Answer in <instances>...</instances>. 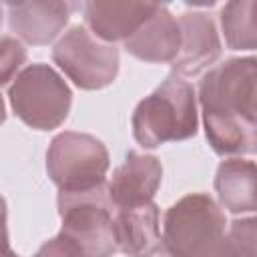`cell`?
<instances>
[{
  "label": "cell",
  "mask_w": 257,
  "mask_h": 257,
  "mask_svg": "<svg viewBox=\"0 0 257 257\" xmlns=\"http://www.w3.org/2000/svg\"><path fill=\"white\" fill-rule=\"evenodd\" d=\"M207 139L217 155H249L255 151L257 62L231 58L211 68L199 88Z\"/></svg>",
  "instance_id": "cell-1"
},
{
  "label": "cell",
  "mask_w": 257,
  "mask_h": 257,
  "mask_svg": "<svg viewBox=\"0 0 257 257\" xmlns=\"http://www.w3.org/2000/svg\"><path fill=\"white\" fill-rule=\"evenodd\" d=\"M197 133V102L193 86L171 74L153 94L143 98L133 114V135L143 147L183 141Z\"/></svg>",
  "instance_id": "cell-2"
},
{
  "label": "cell",
  "mask_w": 257,
  "mask_h": 257,
  "mask_svg": "<svg viewBox=\"0 0 257 257\" xmlns=\"http://www.w3.org/2000/svg\"><path fill=\"white\" fill-rule=\"evenodd\" d=\"M225 215L205 193L179 199L165 215L163 245L173 257H213L225 237Z\"/></svg>",
  "instance_id": "cell-3"
},
{
  "label": "cell",
  "mask_w": 257,
  "mask_h": 257,
  "mask_svg": "<svg viewBox=\"0 0 257 257\" xmlns=\"http://www.w3.org/2000/svg\"><path fill=\"white\" fill-rule=\"evenodd\" d=\"M112 205L106 185L58 193L62 235L76 243L82 257H110L116 251Z\"/></svg>",
  "instance_id": "cell-4"
},
{
  "label": "cell",
  "mask_w": 257,
  "mask_h": 257,
  "mask_svg": "<svg viewBox=\"0 0 257 257\" xmlns=\"http://www.w3.org/2000/svg\"><path fill=\"white\" fill-rule=\"evenodd\" d=\"M70 88L48 64L26 66L10 86L14 112L32 128H56L68 114Z\"/></svg>",
  "instance_id": "cell-5"
},
{
  "label": "cell",
  "mask_w": 257,
  "mask_h": 257,
  "mask_svg": "<svg viewBox=\"0 0 257 257\" xmlns=\"http://www.w3.org/2000/svg\"><path fill=\"white\" fill-rule=\"evenodd\" d=\"M46 169L60 191L90 189L104 183L108 153L96 137L66 131L52 139Z\"/></svg>",
  "instance_id": "cell-6"
},
{
  "label": "cell",
  "mask_w": 257,
  "mask_h": 257,
  "mask_svg": "<svg viewBox=\"0 0 257 257\" xmlns=\"http://www.w3.org/2000/svg\"><path fill=\"white\" fill-rule=\"evenodd\" d=\"M52 58L76 86L86 90L108 86L118 72V50L80 24L54 44Z\"/></svg>",
  "instance_id": "cell-7"
},
{
  "label": "cell",
  "mask_w": 257,
  "mask_h": 257,
  "mask_svg": "<svg viewBox=\"0 0 257 257\" xmlns=\"http://www.w3.org/2000/svg\"><path fill=\"white\" fill-rule=\"evenodd\" d=\"M163 179V167L155 157L128 153L120 167L112 173L106 193L116 209L151 203Z\"/></svg>",
  "instance_id": "cell-8"
},
{
  "label": "cell",
  "mask_w": 257,
  "mask_h": 257,
  "mask_svg": "<svg viewBox=\"0 0 257 257\" xmlns=\"http://www.w3.org/2000/svg\"><path fill=\"white\" fill-rule=\"evenodd\" d=\"M177 22L181 44L175 60L171 62L173 70L185 76L199 74L213 64L221 52L215 22L203 12H187Z\"/></svg>",
  "instance_id": "cell-9"
},
{
  "label": "cell",
  "mask_w": 257,
  "mask_h": 257,
  "mask_svg": "<svg viewBox=\"0 0 257 257\" xmlns=\"http://www.w3.org/2000/svg\"><path fill=\"white\" fill-rule=\"evenodd\" d=\"M112 227L116 249L128 257H153L163 245L159 229V209L153 201L116 209Z\"/></svg>",
  "instance_id": "cell-10"
},
{
  "label": "cell",
  "mask_w": 257,
  "mask_h": 257,
  "mask_svg": "<svg viewBox=\"0 0 257 257\" xmlns=\"http://www.w3.org/2000/svg\"><path fill=\"white\" fill-rule=\"evenodd\" d=\"M151 2H88L84 18L90 32L102 42L131 38L157 10Z\"/></svg>",
  "instance_id": "cell-11"
},
{
  "label": "cell",
  "mask_w": 257,
  "mask_h": 257,
  "mask_svg": "<svg viewBox=\"0 0 257 257\" xmlns=\"http://www.w3.org/2000/svg\"><path fill=\"white\" fill-rule=\"evenodd\" d=\"M10 28L30 44H48L68 22L72 4L68 2H10Z\"/></svg>",
  "instance_id": "cell-12"
},
{
  "label": "cell",
  "mask_w": 257,
  "mask_h": 257,
  "mask_svg": "<svg viewBox=\"0 0 257 257\" xmlns=\"http://www.w3.org/2000/svg\"><path fill=\"white\" fill-rule=\"evenodd\" d=\"M181 44L179 22L165 8L157 6L153 16L131 36L124 40V48L147 62H173Z\"/></svg>",
  "instance_id": "cell-13"
},
{
  "label": "cell",
  "mask_w": 257,
  "mask_h": 257,
  "mask_svg": "<svg viewBox=\"0 0 257 257\" xmlns=\"http://www.w3.org/2000/svg\"><path fill=\"white\" fill-rule=\"evenodd\" d=\"M221 205L231 213H253L257 207V169L253 161L229 159L221 163L215 177Z\"/></svg>",
  "instance_id": "cell-14"
},
{
  "label": "cell",
  "mask_w": 257,
  "mask_h": 257,
  "mask_svg": "<svg viewBox=\"0 0 257 257\" xmlns=\"http://www.w3.org/2000/svg\"><path fill=\"white\" fill-rule=\"evenodd\" d=\"M225 40L233 50H253L257 44V2L233 0L221 12Z\"/></svg>",
  "instance_id": "cell-15"
},
{
  "label": "cell",
  "mask_w": 257,
  "mask_h": 257,
  "mask_svg": "<svg viewBox=\"0 0 257 257\" xmlns=\"http://www.w3.org/2000/svg\"><path fill=\"white\" fill-rule=\"evenodd\" d=\"M255 219H241L231 223L213 257H255Z\"/></svg>",
  "instance_id": "cell-16"
},
{
  "label": "cell",
  "mask_w": 257,
  "mask_h": 257,
  "mask_svg": "<svg viewBox=\"0 0 257 257\" xmlns=\"http://www.w3.org/2000/svg\"><path fill=\"white\" fill-rule=\"evenodd\" d=\"M26 60V48L12 36L0 38V86L10 82Z\"/></svg>",
  "instance_id": "cell-17"
},
{
  "label": "cell",
  "mask_w": 257,
  "mask_h": 257,
  "mask_svg": "<svg viewBox=\"0 0 257 257\" xmlns=\"http://www.w3.org/2000/svg\"><path fill=\"white\" fill-rule=\"evenodd\" d=\"M34 257H82L80 249L76 247L74 241H70L66 235H56L54 239L46 241Z\"/></svg>",
  "instance_id": "cell-18"
},
{
  "label": "cell",
  "mask_w": 257,
  "mask_h": 257,
  "mask_svg": "<svg viewBox=\"0 0 257 257\" xmlns=\"http://www.w3.org/2000/svg\"><path fill=\"white\" fill-rule=\"evenodd\" d=\"M0 245H8V231H6V203L0 197Z\"/></svg>",
  "instance_id": "cell-19"
},
{
  "label": "cell",
  "mask_w": 257,
  "mask_h": 257,
  "mask_svg": "<svg viewBox=\"0 0 257 257\" xmlns=\"http://www.w3.org/2000/svg\"><path fill=\"white\" fill-rule=\"evenodd\" d=\"M0 257H20V255H16L10 249V245H0Z\"/></svg>",
  "instance_id": "cell-20"
},
{
  "label": "cell",
  "mask_w": 257,
  "mask_h": 257,
  "mask_svg": "<svg viewBox=\"0 0 257 257\" xmlns=\"http://www.w3.org/2000/svg\"><path fill=\"white\" fill-rule=\"evenodd\" d=\"M4 118H6V110H4V100H2V96H0V124L4 122Z\"/></svg>",
  "instance_id": "cell-21"
},
{
  "label": "cell",
  "mask_w": 257,
  "mask_h": 257,
  "mask_svg": "<svg viewBox=\"0 0 257 257\" xmlns=\"http://www.w3.org/2000/svg\"><path fill=\"white\" fill-rule=\"evenodd\" d=\"M0 22H2V6H0Z\"/></svg>",
  "instance_id": "cell-22"
},
{
  "label": "cell",
  "mask_w": 257,
  "mask_h": 257,
  "mask_svg": "<svg viewBox=\"0 0 257 257\" xmlns=\"http://www.w3.org/2000/svg\"><path fill=\"white\" fill-rule=\"evenodd\" d=\"M161 257H173V255H169V253H167V255H161Z\"/></svg>",
  "instance_id": "cell-23"
}]
</instances>
